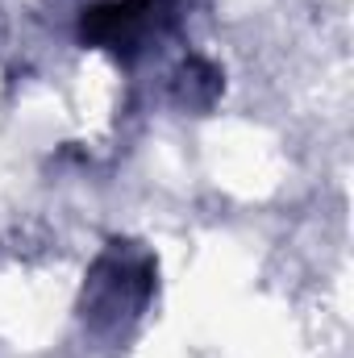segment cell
I'll list each match as a JSON object with an SVG mask.
<instances>
[{
  "instance_id": "6da1fadb",
  "label": "cell",
  "mask_w": 354,
  "mask_h": 358,
  "mask_svg": "<svg viewBox=\"0 0 354 358\" xmlns=\"http://www.w3.org/2000/svg\"><path fill=\"white\" fill-rule=\"evenodd\" d=\"M171 17H176V0H113L84 13V38L104 42L113 50H134L146 38L163 34Z\"/></svg>"
}]
</instances>
